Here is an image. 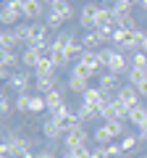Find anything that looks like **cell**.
<instances>
[{
	"label": "cell",
	"instance_id": "1",
	"mask_svg": "<svg viewBox=\"0 0 147 158\" xmlns=\"http://www.w3.org/2000/svg\"><path fill=\"white\" fill-rule=\"evenodd\" d=\"M129 111L131 108H126L124 103L113 95L105 106H102V121H129Z\"/></svg>",
	"mask_w": 147,
	"mask_h": 158
},
{
	"label": "cell",
	"instance_id": "2",
	"mask_svg": "<svg viewBox=\"0 0 147 158\" xmlns=\"http://www.w3.org/2000/svg\"><path fill=\"white\" fill-rule=\"evenodd\" d=\"M53 118H55V124L61 127L63 132L68 129H76V127H81V118H79V111H71V108H61L58 113H53Z\"/></svg>",
	"mask_w": 147,
	"mask_h": 158
},
{
	"label": "cell",
	"instance_id": "3",
	"mask_svg": "<svg viewBox=\"0 0 147 158\" xmlns=\"http://www.w3.org/2000/svg\"><path fill=\"white\" fill-rule=\"evenodd\" d=\"M87 140H89V135H87L84 124H81V127L68 129L66 135H63V148H66V150H74V148H79V145H87Z\"/></svg>",
	"mask_w": 147,
	"mask_h": 158
},
{
	"label": "cell",
	"instance_id": "4",
	"mask_svg": "<svg viewBox=\"0 0 147 158\" xmlns=\"http://www.w3.org/2000/svg\"><path fill=\"white\" fill-rule=\"evenodd\" d=\"M97 11H100L97 3H87V6H81V11H79V27L84 29V32H92V29H95Z\"/></svg>",
	"mask_w": 147,
	"mask_h": 158
},
{
	"label": "cell",
	"instance_id": "5",
	"mask_svg": "<svg viewBox=\"0 0 147 158\" xmlns=\"http://www.w3.org/2000/svg\"><path fill=\"white\" fill-rule=\"evenodd\" d=\"M47 32H50V27L47 24H40V21H34L29 24V42L26 45H47V42H53V40H47Z\"/></svg>",
	"mask_w": 147,
	"mask_h": 158
},
{
	"label": "cell",
	"instance_id": "6",
	"mask_svg": "<svg viewBox=\"0 0 147 158\" xmlns=\"http://www.w3.org/2000/svg\"><path fill=\"white\" fill-rule=\"evenodd\" d=\"M8 87H11L16 95H21V92H26L29 87H32V74H29V69H21V71H13L11 82H8Z\"/></svg>",
	"mask_w": 147,
	"mask_h": 158
},
{
	"label": "cell",
	"instance_id": "7",
	"mask_svg": "<svg viewBox=\"0 0 147 158\" xmlns=\"http://www.w3.org/2000/svg\"><path fill=\"white\" fill-rule=\"evenodd\" d=\"M97 87H102V90L110 95V92H118L121 87H124V82H121L118 74H113V71H102L100 77H97Z\"/></svg>",
	"mask_w": 147,
	"mask_h": 158
},
{
	"label": "cell",
	"instance_id": "8",
	"mask_svg": "<svg viewBox=\"0 0 147 158\" xmlns=\"http://www.w3.org/2000/svg\"><path fill=\"white\" fill-rule=\"evenodd\" d=\"M116 98H118L126 108H134V106H139V98H142V95H139V90H137L134 85H129V82H126V85L116 92Z\"/></svg>",
	"mask_w": 147,
	"mask_h": 158
},
{
	"label": "cell",
	"instance_id": "9",
	"mask_svg": "<svg viewBox=\"0 0 147 158\" xmlns=\"http://www.w3.org/2000/svg\"><path fill=\"white\" fill-rule=\"evenodd\" d=\"M129 69H131V63H129V58H126V53H121V50H116L113 56H110V61H108V71H113V74H129Z\"/></svg>",
	"mask_w": 147,
	"mask_h": 158
},
{
	"label": "cell",
	"instance_id": "10",
	"mask_svg": "<svg viewBox=\"0 0 147 158\" xmlns=\"http://www.w3.org/2000/svg\"><path fill=\"white\" fill-rule=\"evenodd\" d=\"M40 132H42V137H45V140H50V142H55V140H63V135H66V132H63L61 127L55 124V118H53V116L42 121Z\"/></svg>",
	"mask_w": 147,
	"mask_h": 158
},
{
	"label": "cell",
	"instance_id": "11",
	"mask_svg": "<svg viewBox=\"0 0 147 158\" xmlns=\"http://www.w3.org/2000/svg\"><path fill=\"white\" fill-rule=\"evenodd\" d=\"M108 100H110V95H108L102 87H89V90L81 95V103H92V106H100V108L105 106Z\"/></svg>",
	"mask_w": 147,
	"mask_h": 158
},
{
	"label": "cell",
	"instance_id": "12",
	"mask_svg": "<svg viewBox=\"0 0 147 158\" xmlns=\"http://www.w3.org/2000/svg\"><path fill=\"white\" fill-rule=\"evenodd\" d=\"M24 19V13L18 11V8H11V6H3V11H0V21H3V27L6 29H13L18 21Z\"/></svg>",
	"mask_w": 147,
	"mask_h": 158
},
{
	"label": "cell",
	"instance_id": "13",
	"mask_svg": "<svg viewBox=\"0 0 147 158\" xmlns=\"http://www.w3.org/2000/svg\"><path fill=\"white\" fill-rule=\"evenodd\" d=\"M42 11H45V3L42 0H24V6H21L24 19H32V21H37L42 16Z\"/></svg>",
	"mask_w": 147,
	"mask_h": 158
},
{
	"label": "cell",
	"instance_id": "14",
	"mask_svg": "<svg viewBox=\"0 0 147 158\" xmlns=\"http://www.w3.org/2000/svg\"><path fill=\"white\" fill-rule=\"evenodd\" d=\"M81 42H84V48H87V50H97V53H100L102 48L108 45L105 40L100 37V32H97V29H92V32H84V37H81Z\"/></svg>",
	"mask_w": 147,
	"mask_h": 158
},
{
	"label": "cell",
	"instance_id": "15",
	"mask_svg": "<svg viewBox=\"0 0 147 158\" xmlns=\"http://www.w3.org/2000/svg\"><path fill=\"white\" fill-rule=\"evenodd\" d=\"M0 66H6V69H11V71H21V53H16V50H3V56H0Z\"/></svg>",
	"mask_w": 147,
	"mask_h": 158
},
{
	"label": "cell",
	"instance_id": "16",
	"mask_svg": "<svg viewBox=\"0 0 147 158\" xmlns=\"http://www.w3.org/2000/svg\"><path fill=\"white\" fill-rule=\"evenodd\" d=\"M76 111H79L81 124H84V121H95V118H102V108H100V106H92V103H81Z\"/></svg>",
	"mask_w": 147,
	"mask_h": 158
},
{
	"label": "cell",
	"instance_id": "17",
	"mask_svg": "<svg viewBox=\"0 0 147 158\" xmlns=\"http://www.w3.org/2000/svg\"><path fill=\"white\" fill-rule=\"evenodd\" d=\"M21 48V40L16 37V32L13 29H3V34H0V50H18Z\"/></svg>",
	"mask_w": 147,
	"mask_h": 158
},
{
	"label": "cell",
	"instance_id": "18",
	"mask_svg": "<svg viewBox=\"0 0 147 158\" xmlns=\"http://www.w3.org/2000/svg\"><path fill=\"white\" fill-rule=\"evenodd\" d=\"M79 40H76V34L71 32V29H61V32L55 34V40H53V45H58V48H63V50H68L71 45H76Z\"/></svg>",
	"mask_w": 147,
	"mask_h": 158
},
{
	"label": "cell",
	"instance_id": "19",
	"mask_svg": "<svg viewBox=\"0 0 147 158\" xmlns=\"http://www.w3.org/2000/svg\"><path fill=\"white\" fill-rule=\"evenodd\" d=\"M71 74H74V77H79V79H87V82H89V79H95V77H100V74H97L89 63H84V61H76V63H74Z\"/></svg>",
	"mask_w": 147,
	"mask_h": 158
},
{
	"label": "cell",
	"instance_id": "20",
	"mask_svg": "<svg viewBox=\"0 0 147 158\" xmlns=\"http://www.w3.org/2000/svg\"><path fill=\"white\" fill-rule=\"evenodd\" d=\"M21 63H24V69H32V71L40 66V53H37V48H32V45L24 48V53H21Z\"/></svg>",
	"mask_w": 147,
	"mask_h": 158
},
{
	"label": "cell",
	"instance_id": "21",
	"mask_svg": "<svg viewBox=\"0 0 147 158\" xmlns=\"http://www.w3.org/2000/svg\"><path fill=\"white\" fill-rule=\"evenodd\" d=\"M102 27H116V16L113 11H110V6H100V11H97V21H95V29H102Z\"/></svg>",
	"mask_w": 147,
	"mask_h": 158
},
{
	"label": "cell",
	"instance_id": "22",
	"mask_svg": "<svg viewBox=\"0 0 147 158\" xmlns=\"http://www.w3.org/2000/svg\"><path fill=\"white\" fill-rule=\"evenodd\" d=\"M92 140H95L97 145H110V142H113L116 137H113V132L108 129V124H105V121H102V124L97 127L95 132H92Z\"/></svg>",
	"mask_w": 147,
	"mask_h": 158
},
{
	"label": "cell",
	"instance_id": "23",
	"mask_svg": "<svg viewBox=\"0 0 147 158\" xmlns=\"http://www.w3.org/2000/svg\"><path fill=\"white\" fill-rule=\"evenodd\" d=\"M145 40H147V32L145 29H131L129 32V53H134V50H142V45H145Z\"/></svg>",
	"mask_w": 147,
	"mask_h": 158
},
{
	"label": "cell",
	"instance_id": "24",
	"mask_svg": "<svg viewBox=\"0 0 147 158\" xmlns=\"http://www.w3.org/2000/svg\"><path fill=\"white\" fill-rule=\"evenodd\" d=\"M45 100H47V111H50V116H53V113H58L61 108H66V103H63V95H61L58 90L47 92V95H45Z\"/></svg>",
	"mask_w": 147,
	"mask_h": 158
},
{
	"label": "cell",
	"instance_id": "25",
	"mask_svg": "<svg viewBox=\"0 0 147 158\" xmlns=\"http://www.w3.org/2000/svg\"><path fill=\"white\" fill-rule=\"evenodd\" d=\"M145 121H147V106H142V103H139V106H134L129 111V124H134L137 129H139Z\"/></svg>",
	"mask_w": 147,
	"mask_h": 158
},
{
	"label": "cell",
	"instance_id": "26",
	"mask_svg": "<svg viewBox=\"0 0 147 158\" xmlns=\"http://www.w3.org/2000/svg\"><path fill=\"white\" fill-rule=\"evenodd\" d=\"M50 48H53V53H50V61L55 63V69H63V66H68V61H71L68 50H63V48H58V45H50Z\"/></svg>",
	"mask_w": 147,
	"mask_h": 158
},
{
	"label": "cell",
	"instance_id": "27",
	"mask_svg": "<svg viewBox=\"0 0 147 158\" xmlns=\"http://www.w3.org/2000/svg\"><path fill=\"white\" fill-rule=\"evenodd\" d=\"M55 77V63L53 61H40V66L34 69V79H53Z\"/></svg>",
	"mask_w": 147,
	"mask_h": 158
},
{
	"label": "cell",
	"instance_id": "28",
	"mask_svg": "<svg viewBox=\"0 0 147 158\" xmlns=\"http://www.w3.org/2000/svg\"><path fill=\"white\" fill-rule=\"evenodd\" d=\"M50 11H55L58 16H61V19H66V21L74 16V6L68 3V0H58V3H53V6H50Z\"/></svg>",
	"mask_w": 147,
	"mask_h": 158
},
{
	"label": "cell",
	"instance_id": "29",
	"mask_svg": "<svg viewBox=\"0 0 147 158\" xmlns=\"http://www.w3.org/2000/svg\"><path fill=\"white\" fill-rule=\"evenodd\" d=\"M66 85H68V90H71V92H76V95H84V92L89 90V82H87V79L74 77V74L68 77V82H66Z\"/></svg>",
	"mask_w": 147,
	"mask_h": 158
},
{
	"label": "cell",
	"instance_id": "30",
	"mask_svg": "<svg viewBox=\"0 0 147 158\" xmlns=\"http://www.w3.org/2000/svg\"><path fill=\"white\" fill-rule=\"evenodd\" d=\"M42 111H47V100H45V95H32V100H29V113H42Z\"/></svg>",
	"mask_w": 147,
	"mask_h": 158
},
{
	"label": "cell",
	"instance_id": "31",
	"mask_svg": "<svg viewBox=\"0 0 147 158\" xmlns=\"http://www.w3.org/2000/svg\"><path fill=\"white\" fill-rule=\"evenodd\" d=\"M129 63H131V69H147V53L145 50L129 53Z\"/></svg>",
	"mask_w": 147,
	"mask_h": 158
},
{
	"label": "cell",
	"instance_id": "32",
	"mask_svg": "<svg viewBox=\"0 0 147 158\" xmlns=\"http://www.w3.org/2000/svg\"><path fill=\"white\" fill-rule=\"evenodd\" d=\"M34 90L40 92V95L53 92V90H55V77H53V79H34Z\"/></svg>",
	"mask_w": 147,
	"mask_h": 158
},
{
	"label": "cell",
	"instance_id": "33",
	"mask_svg": "<svg viewBox=\"0 0 147 158\" xmlns=\"http://www.w3.org/2000/svg\"><path fill=\"white\" fill-rule=\"evenodd\" d=\"M45 24H47L50 29H55V32H61L63 24H66V19H61L55 11H47V13H45Z\"/></svg>",
	"mask_w": 147,
	"mask_h": 158
},
{
	"label": "cell",
	"instance_id": "34",
	"mask_svg": "<svg viewBox=\"0 0 147 158\" xmlns=\"http://www.w3.org/2000/svg\"><path fill=\"white\" fill-rule=\"evenodd\" d=\"M118 142H121V148H124V153H131V150H134V148L139 145L142 140H139V135H129V132H126V135L121 137Z\"/></svg>",
	"mask_w": 147,
	"mask_h": 158
},
{
	"label": "cell",
	"instance_id": "35",
	"mask_svg": "<svg viewBox=\"0 0 147 158\" xmlns=\"http://www.w3.org/2000/svg\"><path fill=\"white\" fill-rule=\"evenodd\" d=\"M29 100H32V95H29V92H21V95H16V100H13V108H16L18 113H29Z\"/></svg>",
	"mask_w": 147,
	"mask_h": 158
},
{
	"label": "cell",
	"instance_id": "36",
	"mask_svg": "<svg viewBox=\"0 0 147 158\" xmlns=\"http://www.w3.org/2000/svg\"><path fill=\"white\" fill-rule=\"evenodd\" d=\"M126 77H129V85L139 87L142 82L147 79V71H145V69H129V74H126Z\"/></svg>",
	"mask_w": 147,
	"mask_h": 158
},
{
	"label": "cell",
	"instance_id": "37",
	"mask_svg": "<svg viewBox=\"0 0 147 158\" xmlns=\"http://www.w3.org/2000/svg\"><path fill=\"white\" fill-rule=\"evenodd\" d=\"M116 27H118V29H126V32H131V29H137V19L131 16V13L118 16V19H116Z\"/></svg>",
	"mask_w": 147,
	"mask_h": 158
},
{
	"label": "cell",
	"instance_id": "38",
	"mask_svg": "<svg viewBox=\"0 0 147 158\" xmlns=\"http://www.w3.org/2000/svg\"><path fill=\"white\" fill-rule=\"evenodd\" d=\"M102 150H105V158H121V156H126L124 148H121V142H110V145H102Z\"/></svg>",
	"mask_w": 147,
	"mask_h": 158
},
{
	"label": "cell",
	"instance_id": "39",
	"mask_svg": "<svg viewBox=\"0 0 147 158\" xmlns=\"http://www.w3.org/2000/svg\"><path fill=\"white\" fill-rule=\"evenodd\" d=\"M11 100H8V98H0V113H3V116H8V113H11Z\"/></svg>",
	"mask_w": 147,
	"mask_h": 158
},
{
	"label": "cell",
	"instance_id": "40",
	"mask_svg": "<svg viewBox=\"0 0 147 158\" xmlns=\"http://www.w3.org/2000/svg\"><path fill=\"white\" fill-rule=\"evenodd\" d=\"M37 158H58L55 150H50V148H42V150H37Z\"/></svg>",
	"mask_w": 147,
	"mask_h": 158
},
{
	"label": "cell",
	"instance_id": "41",
	"mask_svg": "<svg viewBox=\"0 0 147 158\" xmlns=\"http://www.w3.org/2000/svg\"><path fill=\"white\" fill-rule=\"evenodd\" d=\"M89 158H105V150H102V145L89 148Z\"/></svg>",
	"mask_w": 147,
	"mask_h": 158
},
{
	"label": "cell",
	"instance_id": "42",
	"mask_svg": "<svg viewBox=\"0 0 147 158\" xmlns=\"http://www.w3.org/2000/svg\"><path fill=\"white\" fill-rule=\"evenodd\" d=\"M139 140H142V142H147V121L139 127Z\"/></svg>",
	"mask_w": 147,
	"mask_h": 158
},
{
	"label": "cell",
	"instance_id": "43",
	"mask_svg": "<svg viewBox=\"0 0 147 158\" xmlns=\"http://www.w3.org/2000/svg\"><path fill=\"white\" fill-rule=\"evenodd\" d=\"M137 90H139V95H142V98H147V79H145V82H142L139 87H137Z\"/></svg>",
	"mask_w": 147,
	"mask_h": 158
},
{
	"label": "cell",
	"instance_id": "44",
	"mask_svg": "<svg viewBox=\"0 0 147 158\" xmlns=\"http://www.w3.org/2000/svg\"><path fill=\"white\" fill-rule=\"evenodd\" d=\"M139 8H142V11H147V0H139Z\"/></svg>",
	"mask_w": 147,
	"mask_h": 158
},
{
	"label": "cell",
	"instance_id": "45",
	"mask_svg": "<svg viewBox=\"0 0 147 158\" xmlns=\"http://www.w3.org/2000/svg\"><path fill=\"white\" fill-rule=\"evenodd\" d=\"M42 3H45V6H53V3H58V0H42Z\"/></svg>",
	"mask_w": 147,
	"mask_h": 158
},
{
	"label": "cell",
	"instance_id": "46",
	"mask_svg": "<svg viewBox=\"0 0 147 158\" xmlns=\"http://www.w3.org/2000/svg\"><path fill=\"white\" fill-rule=\"evenodd\" d=\"M142 50H145V53H147V40H145V45H142Z\"/></svg>",
	"mask_w": 147,
	"mask_h": 158
},
{
	"label": "cell",
	"instance_id": "47",
	"mask_svg": "<svg viewBox=\"0 0 147 158\" xmlns=\"http://www.w3.org/2000/svg\"><path fill=\"white\" fill-rule=\"evenodd\" d=\"M100 3H110V0H100Z\"/></svg>",
	"mask_w": 147,
	"mask_h": 158
},
{
	"label": "cell",
	"instance_id": "48",
	"mask_svg": "<svg viewBox=\"0 0 147 158\" xmlns=\"http://www.w3.org/2000/svg\"><path fill=\"white\" fill-rule=\"evenodd\" d=\"M142 158H147V153H145V156H142Z\"/></svg>",
	"mask_w": 147,
	"mask_h": 158
},
{
	"label": "cell",
	"instance_id": "49",
	"mask_svg": "<svg viewBox=\"0 0 147 158\" xmlns=\"http://www.w3.org/2000/svg\"><path fill=\"white\" fill-rule=\"evenodd\" d=\"M129 158H137V156H129Z\"/></svg>",
	"mask_w": 147,
	"mask_h": 158
},
{
	"label": "cell",
	"instance_id": "50",
	"mask_svg": "<svg viewBox=\"0 0 147 158\" xmlns=\"http://www.w3.org/2000/svg\"><path fill=\"white\" fill-rule=\"evenodd\" d=\"M68 3H71V0H68Z\"/></svg>",
	"mask_w": 147,
	"mask_h": 158
},
{
	"label": "cell",
	"instance_id": "51",
	"mask_svg": "<svg viewBox=\"0 0 147 158\" xmlns=\"http://www.w3.org/2000/svg\"><path fill=\"white\" fill-rule=\"evenodd\" d=\"M145 71H147V69H145Z\"/></svg>",
	"mask_w": 147,
	"mask_h": 158
}]
</instances>
